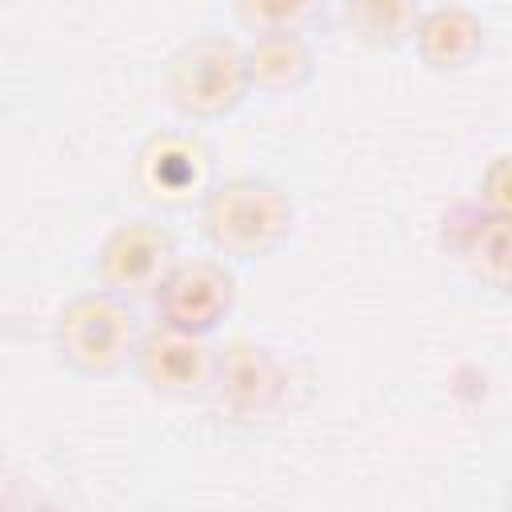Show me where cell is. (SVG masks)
<instances>
[{
    "mask_svg": "<svg viewBox=\"0 0 512 512\" xmlns=\"http://www.w3.org/2000/svg\"><path fill=\"white\" fill-rule=\"evenodd\" d=\"M204 240L232 260H260L292 232V200L260 176H232L200 196Z\"/></svg>",
    "mask_w": 512,
    "mask_h": 512,
    "instance_id": "6da1fadb",
    "label": "cell"
},
{
    "mask_svg": "<svg viewBox=\"0 0 512 512\" xmlns=\"http://www.w3.org/2000/svg\"><path fill=\"white\" fill-rule=\"evenodd\" d=\"M168 100L184 120H224L248 96L244 48L224 32H204L180 44L168 60Z\"/></svg>",
    "mask_w": 512,
    "mask_h": 512,
    "instance_id": "7a4b0ae2",
    "label": "cell"
},
{
    "mask_svg": "<svg viewBox=\"0 0 512 512\" xmlns=\"http://www.w3.org/2000/svg\"><path fill=\"white\" fill-rule=\"evenodd\" d=\"M140 344V320L116 292H84L56 316V352L80 376L120 372Z\"/></svg>",
    "mask_w": 512,
    "mask_h": 512,
    "instance_id": "3957f363",
    "label": "cell"
},
{
    "mask_svg": "<svg viewBox=\"0 0 512 512\" xmlns=\"http://www.w3.org/2000/svg\"><path fill=\"white\" fill-rule=\"evenodd\" d=\"M208 396L228 420L260 424L280 412V404L288 396V372L264 344L232 340L212 360Z\"/></svg>",
    "mask_w": 512,
    "mask_h": 512,
    "instance_id": "277c9868",
    "label": "cell"
},
{
    "mask_svg": "<svg viewBox=\"0 0 512 512\" xmlns=\"http://www.w3.org/2000/svg\"><path fill=\"white\" fill-rule=\"evenodd\" d=\"M136 188L160 208H188L212 188V152L200 136L180 128L152 132L132 164Z\"/></svg>",
    "mask_w": 512,
    "mask_h": 512,
    "instance_id": "5b68a950",
    "label": "cell"
},
{
    "mask_svg": "<svg viewBox=\"0 0 512 512\" xmlns=\"http://www.w3.org/2000/svg\"><path fill=\"white\" fill-rule=\"evenodd\" d=\"M156 316L168 328L208 336L224 324L236 304V280L216 260H176L172 272L152 292Z\"/></svg>",
    "mask_w": 512,
    "mask_h": 512,
    "instance_id": "8992f818",
    "label": "cell"
},
{
    "mask_svg": "<svg viewBox=\"0 0 512 512\" xmlns=\"http://www.w3.org/2000/svg\"><path fill=\"white\" fill-rule=\"evenodd\" d=\"M176 236L156 220H128L100 244V280L108 292L136 300L152 296L176 264Z\"/></svg>",
    "mask_w": 512,
    "mask_h": 512,
    "instance_id": "52a82bcc",
    "label": "cell"
},
{
    "mask_svg": "<svg viewBox=\"0 0 512 512\" xmlns=\"http://www.w3.org/2000/svg\"><path fill=\"white\" fill-rule=\"evenodd\" d=\"M132 360H136L140 380L152 392L184 400V396L208 392L216 352L196 332H180V328L156 324V328L140 332V344H136V356Z\"/></svg>",
    "mask_w": 512,
    "mask_h": 512,
    "instance_id": "ba28073f",
    "label": "cell"
},
{
    "mask_svg": "<svg viewBox=\"0 0 512 512\" xmlns=\"http://www.w3.org/2000/svg\"><path fill=\"white\" fill-rule=\"evenodd\" d=\"M412 40H416V52L424 56L428 68L460 72V68L480 60V52L488 44V28L476 12L456 8V4H440L416 20Z\"/></svg>",
    "mask_w": 512,
    "mask_h": 512,
    "instance_id": "9c48e42d",
    "label": "cell"
},
{
    "mask_svg": "<svg viewBox=\"0 0 512 512\" xmlns=\"http://www.w3.org/2000/svg\"><path fill=\"white\" fill-rule=\"evenodd\" d=\"M248 60V84L272 96H288L308 88L316 60L300 32H260L252 48H244Z\"/></svg>",
    "mask_w": 512,
    "mask_h": 512,
    "instance_id": "30bf717a",
    "label": "cell"
},
{
    "mask_svg": "<svg viewBox=\"0 0 512 512\" xmlns=\"http://www.w3.org/2000/svg\"><path fill=\"white\" fill-rule=\"evenodd\" d=\"M416 20V0H344V24L368 48H400L412 40Z\"/></svg>",
    "mask_w": 512,
    "mask_h": 512,
    "instance_id": "8fae6325",
    "label": "cell"
},
{
    "mask_svg": "<svg viewBox=\"0 0 512 512\" xmlns=\"http://www.w3.org/2000/svg\"><path fill=\"white\" fill-rule=\"evenodd\" d=\"M328 0H236V16L244 28L260 32H308L324 20Z\"/></svg>",
    "mask_w": 512,
    "mask_h": 512,
    "instance_id": "7c38bea8",
    "label": "cell"
},
{
    "mask_svg": "<svg viewBox=\"0 0 512 512\" xmlns=\"http://www.w3.org/2000/svg\"><path fill=\"white\" fill-rule=\"evenodd\" d=\"M468 256L480 280H488L492 288H504L508 284V216L480 208V224L468 236Z\"/></svg>",
    "mask_w": 512,
    "mask_h": 512,
    "instance_id": "4fadbf2b",
    "label": "cell"
},
{
    "mask_svg": "<svg viewBox=\"0 0 512 512\" xmlns=\"http://www.w3.org/2000/svg\"><path fill=\"white\" fill-rule=\"evenodd\" d=\"M480 208L508 216L512 212V184H508V156H496L484 172H480Z\"/></svg>",
    "mask_w": 512,
    "mask_h": 512,
    "instance_id": "5bb4252c",
    "label": "cell"
}]
</instances>
